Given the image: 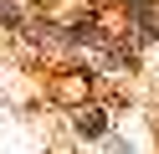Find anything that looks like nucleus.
<instances>
[{"instance_id":"obj_4","label":"nucleus","mask_w":159,"mask_h":154,"mask_svg":"<svg viewBox=\"0 0 159 154\" xmlns=\"http://www.w3.org/2000/svg\"><path fill=\"white\" fill-rule=\"evenodd\" d=\"M103 154H123V144H118V139H108V144H103Z\"/></svg>"},{"instance_id":"obj_3","label":"nucleus","mask_w":159,"mask_h":154,"mask_svg":"<svg viewBox=\"0 0 159 154\" xmlns=\"http://www.w3.org/2000/svg\"><path fill=\"white\" fill-rule=\"evenodd\" d=\"M0 21H5V26H16V21H21V10H16L11 0H0Z\"/></svg>"},{"instance_id":"obj_1","label":"nucleus","mask_w":159,"mask_h":154,"mask_svg":"<svg viewBox=\"0 0 159 154\" xmlns=\"http://www.w3.org/2000/svg\"><path fill=\"white\" fill-rule=\"evenodd\" d=\"M72 128L82 133V139H103V133H108V113L103 108H77L72 113Z\"/></svg>"},{"instance_id":"obj_2","label":"nucleus","mask_w":159,"mask_h":154,"mask_svg":"<svg viewBox=\"0 0 159 154\" xmlns=\"http://www.w3.org/2000/svg\"><path fill=\"white\" fill-rule=\"evenodd\" d=\"M134 21H139V36L144 41H159V10H154V0H134Z\"/></svg>"}]
</instances>
